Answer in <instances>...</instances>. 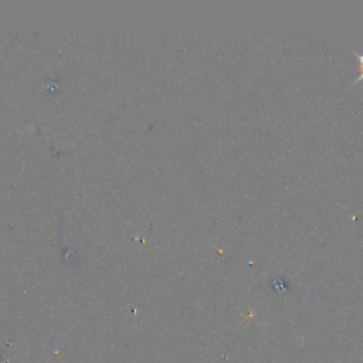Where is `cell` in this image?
Segmentation results:
<instances>
[{"label":"cell","mask_w":363,"mask_h":363,"mask_svg":"<svg viewBox=\"0 0 363 363\" xmlns=\"http://www.w3.org/2000/svg\"><path fill=\"white\" fill-rule=\"evenodd\" d=\"M356 57L357 60H359V62H360V75H359V78L356 80V82H360V81H363V54H357L356 53Z\"/></svg>","instance_id":"obj_1"}]
</instances>
